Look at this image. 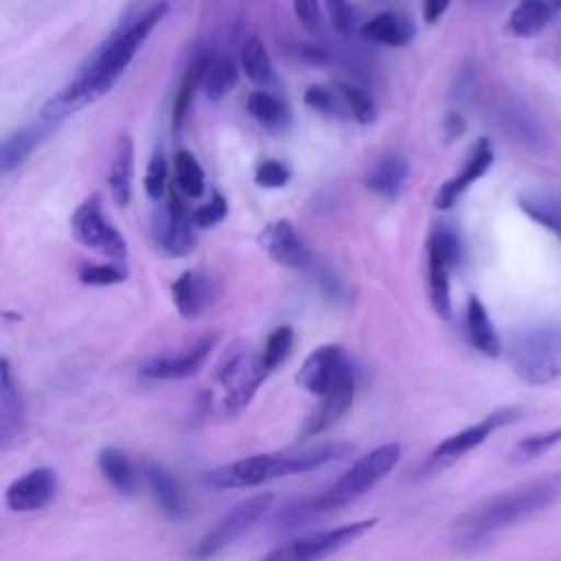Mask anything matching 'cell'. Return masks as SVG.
Returning a JSON list of instances; mask_svg holds the SVG:
<instances>
[{
    "label": "cell",
    "instance_id": "cell-1",
    "mask_svg": "<svg viewBox=\"0 0 561 561\" xmlns=\"http://www.w3.org/2000/svg\"><path fill=\"white\" fill-rule=\"evenodd\" d=\"M167 9H169L167 2H158L149 7L138 20H134L131 24L114 33L101 46L94 59L83 68V72L44 103L42 118L50 123H59L61 118L75 114L77 110L107 94L112 85L118 81V77L123 75V70L134 59V55L140 50L149 33L164 18Z\"/></svg>",
    "mask_w": 561,
    "mask_h": 561
},
{
    "label": "cell",
    "instance_id": "cell-2",
    "mask_svg": "<svg viewBox=\"0 0 561 561\" xmlns=\"http://www.w3.org/2000/svg\"><path fill=\"white\" fill-rule=\"evenodd\" d=\"M561 502V473H548L493 493L460 513L451 526L456 546L473 550L506 528L533 519Z\"/></svg>",
    "mask_w": 561,
    "mask_h": 561
},
{
    "label": "cell",
    "instance_id": "cell-3",
    "mask_svg": "<svg viewBox=\"0 0 561 561\" xmlns=\"http://www.w3.org/2000/svg\"><path fill=\"white\" fill-rule=\"evenodd\" d=\"M401 458V445L386 443L355 460L331 486H327L322 493L313 497H300L289 504H285L278 515L276 524L280 528H296L302 524H309L318 519L320 515L333 513L353 500L362 497L366 491H370L379 480H383L399 462Z\"/></svg>",
    "mask_w": 561,
    "mask_h": 561
},
{
    "label": "cell",
    "instance_id": "cell-4",
    "mask_svg": "<svg viewBox=\"0 0 561 561\" xmlns=\"http://www.w3.org/2000/svg\"><path fill=\"white\" fill-rule=\"evenodd\" d=\"M296 381L307 392L320 397L318 410L305 425V436H313L333 425L351 408L357 377L342 346L322 344L307 355Z\"/></svg>",
    "mask_w": 561,
    "mask_h": 561
},
{
    "label": "cell",
    "instance_id": "cell-5",
    "mask_svg": "<svg viewBox=\"0 0 561 561\" xmlns=\"http://www.w3.org/2000/svg\"><path fill=\"white\" fill-rule=\"evenodd\" d=\"M353 451L351 443H324L296 451H274V454H256L228 465H221L208 471L206 482L213 489H250L265 484L276 478H287L296 473H307L327 462L344 458Z\"/></svg>",
    "mask_w": 561,
    "mask_h": 561
},
{
    "label": "cell",
    "instance_id": "cell-6",
    "mask_svg": "<svg viewBox=\"0 0 561 561\" xmlns=\"http://www.w3.org/2000/svg\"><path fill=\"white\" fill-rule=\"evenodd\" d=\"M508 364L528 386H548L561 377V320L517 331L508 344Z\"/></svg>",
    "mask_w": 561,
    "mask_h": 561
},
{
    "label": "cell",
    "instance_id": "cell-7",
    "mask_svg": "<svg viewBox=\"0 0 561 561\" xmlns=\"http://www.w3.org/2000/svg\"><path fill=\"white\" fill-rule=\"evenodd\" d=\"M375 524H377V517H370V519L342 524L335 528L307 533L280 543L278 548L267 552L261 561H322L335 554L337 550L351 546L359 537H364Z\"/></svg>",
    "mask_w": 561,
    "mask_h": 561
},
{
    "label": "cell",
    "instance_id": "cell-8",
    "mask_svg": "<svg viewBox=\"0 0 561 561\" xmlns=\"http://www.w3.org/2000/svg\"><path fill=\"white\" fill-rule=\"evenodd\" d=\"M462 245L458 234L447 226H436L427 239V294L438 318H451L449 272L460 263Z\"/></svg>",
    "mask_w": 561,
    "mask_h": 561
},
{
    "label": "cell",
    "instance_id": "cell-9",
    "mask_svg": "<svg viewBox=\"0 0 561 561\" xmlns=\"http://www.w3.org/2000/svg\"><path fill=\"white\" fill-rule=\"evenodd\" d=\"M274 495L272 493H259L252 497L241 500L234 504L213 528L206 530V535L195 543L193 559L206 561L221 550H226L230 543H234L241 535H245L270 508H272Z\"/></svg>",
    "mask_w": 561,
    "mask_h": 561
},
{
    "label": "cell",
    "instance_id": "cell-10",
    "mask_svg": "<svg viewBox=\"0 0 561 561\" xmlns=\"http://www.w3.org/2000/svg\"><path fill=\"white\" fill-rule=\"evenodd\" d=\"M522 414L519 408L515 405H504L500 410H493L491 414H486L484 419H480L478 423L447 436L445 440H440L427 456L423 471L427 473H436L449 465H454L456 460H460L462 456H467L471 449L480 447L495 430L511 425L513 421H517Z\"/></svg>",
    "mask_w": 561,
    "mask_h": 561
},
{
    "label": "cell",
    "instance_id": "cell-11",
    "mask_svg": "<svg viewBox=\"0 0 561 561\" xmlns=\"http://www.w3.org/2000/svg\"><path fill=\"white\" fill-rule=\"evenodd\" d=\"M267 379L259 366L256 355H248L245 348H230L217 366V381L224 386V412L228 416L239 414L256 394L259 386Z\"/></svg>",
    "mask_w": 561,
    "mask_h": 561
},
{
    "label": "cell",
    "instance_id": "cell-12",
    "mask_svg": "<svg viewBox=\"0 0 561 561\" xmlns=\"http://www.w3.org/2000/svg\"><path fill=\"white\" fill-rule=\"evenodd\" d=\"M70 228L83 248H90L114 261L127 256V243L123 234L107 221L99 195H92L77 206L70 217Z\"/></svg>",
    "mask_w": 561,
    "mask_h": 561
},
{
    "label": "cell",
    "instance_id": "cell-13",
    "mask_svg": "<svg viewBox=\"0 0 561 561\" xmlns=\"http://www.w3.org/2000/svg\"><path fill=\"white\" fill-rule=\"evenodd\" d=\"M186 199L188 197H184L175 184L169 186V204L160 219L158 241L162 250L173 256H186L195 248L193 210H188Z\"/></svg>",
    "mask_w": 561,
    "mask_h": 561
},
{
    "label": "cell",
    "instance_id": "cell-14",
    "mask_svg": "<svg viewBox=\"0 0 561 561\" xmlns=\"http://www.w3.org/2000/svg\"><path fill=\"white\" fill-rule=\"evenodd\" d=\"M215 342H217V335L206 333L197 342H193L188 348H184L182 353L160 355V357L145 362L140 366V375L147 379H186L204 366Z\"/></svg>",
    "mask_w": 561,
    "mask_h": 561
},
{
    "label": "cell",
    "instance_id": "cell-15",
    "mask_svg": "<svg viewBox=\"0 0 561 561\" xmlns=\"http://www.w3.org/2000/svg\"><path fill=\"white\" fill-rule=\"evenodd\" d=\"M495 160V151H493V145L489 138H478L476 145L471 147L467 160L462 162L460 171L449 178L447 182L440 184V188L436 191V197H434V204L436 208L440 210H449L458 197L473 184L478 182L482 175H486V171L491 169Z\"/></svg>",
    "mask_w": 561,
    "mask_h": 561
},
{
    "label": "cell",
    "instance_id": "cell-16",
    "mask_svg": "<svg viewBox=\"0 0 561 561\" xmlns=\"http://www.w3.org/2000/svg\"><path fill=\"white\" fill-rule=\"evenodd\" d=\"M57 486V473L48 467H39L13 480L4 491V502L11 511L18 513L39 511L55 497Z\"/></svg>",
    "mask_w": 561,
    "mask_h": 561
},
{
    "label": "cell",
    "instance_id": "cell-17",
    "mask_svg": "<svg viewBox=\"0 0 561 561\" xmlns=\"http://www.w3.org/2000/svg\"><path fill=\"white\" fill-rule=\"evenodd\" d=\"M26 430V405L18 381L11 373L9 359H0V447L15 445Z\"/></svg>",
    "mask_w": 561,
    "mask_h": 561
},
{
    "label": "cell",
    "instance_id": "cell-18",
    "mask_svg": "<svg viewBox=\"0 0 561 561\" xmlns=\"http://www.w3.org/2000/svg\"><path fill=\"white\" fill-rule=\"evenodd\" d=\"M259 245L267 252V256L285 267L302 270L309 263V252L296 232V228L287 219H276L267 224L259 232Z\"/></svg>",
    "mask_w": 561,
    "mask_h": 561
},
{
    "label": "cell",
    "instance_id": "cell-19",
    "mask_svg": "<svg viewBox=\"0 0 561 561\" xmlns=\"http://www.w3.org/2000/svg\"><path fill=\"white\" fill-rule=\"evenodd\" d=\"M215 294V283L206 274L195 270H186L171 285V298L182 318H197L199 313H204L213 305Z\"/></svg>",
    "mask_w": 561,
    "mask_h": 561
},
{
    "label": "cell",
    "instance_id": "cell-20",
    "mask_svg": "<svg viewBox=\"0 0 561 561\" xmlns=\"http://www.w3.org/2000/svg\"><path fill=\"white\" fill-rule=\"evenodd\" d=\"M145 482L156 500V504L160 506V511L171 517V519H182L188 515V502L186 495L180 486V482L173 478L171 471H167L162 465L158 462H147L145 469Z\"/></svg>",
    "mask_w": 561,
    "mask_h": 561
},
{
    "label": "cell",
    "instance_id": "cell-21",
    "mask_svg": "<svg viewBox=\"0 0 561 561\" xmlns=\"http://www.w3.org/2000/svg\"><path fill=\"white\" fill-rule=\"evenodd\" d=\"M465 329H467L469 344L478 353H482L486 357H500V353H502L500 333H497L493 320L489 318L484 302L478 296H469V300H467Z\"/></svg>",
    "mask_w": 561,
    "mask_h": 561
},
{
    "label": "cell",
    "instance_id": "cell-22",
    "mask_svg": "<svg viewBox=\"0 0 561 561\" xmlns=\"http://www.w3.org/2000/svg\"><path fill=\"white\" fill-rule=\"evenodd\" d=\"M517 206L535 224L561 239V193L554 188H526L517 195Z\"/></svg>",
    "mask_w": 561,
    "mask_h": 561
},
{
    "label": "cell",
    "instance_id": "cell-23",
    "mask_svg": "<svg viewBox=\"0 0 561 561\" xmlns=\"http://www.w3.org/2000/svg\"><path fill=\"white\" fill-rule=\"evenodd\" d=\"M53 127H55V123L42 118L39 123L28 125V127L18 129L11 136H7L2 140V147H0L2 173H9V171L18 169L44 142V138L53 131Z\"/></svg>",
    "mask_w": 561,
    "mask_h": 561
},
{
    "label": "cell",
    "instance_id": "cell-24",
    "mask_svg": "<svg viewBox=\"0 0 561 561\" xmlns=\"http://www.w3.org/2000/svg\"><path fill=\"white\" fill-rule=\"evenodd\" d=\"M131 180H134V142L127 134H121L107 171V188L112 199L118 206H127L131 199Z\"/></svg>",
    "mask_w": 561,
    "mask_h": 561
},
{
    "label": "cell",
    "instance_id": "cell-25",
    "mask_svg": "<svg viewBox=\"0 0 561 561\" xmlns=\"http://www.w3.org/2000/svg\"><path fill=\"white\" fill-rule=\"evenodd\" d=\"M554 11L552 0H519L506 20V31L515 37H535L548 26Z\"/></svg>",
    "mask_w": 561,
    "mask_h": 561
},
{
    "label": "cell",
    "instance_id": "cell-26",
    "mask_svg": "<svg viewBox=\"0 0 561 561\" xmlns=\"http://www.w3.org/2000/svg\"><path fill=\"white\" fill-rule=\"evenodd\" d=\"M408 173V160L399 153H388L370 169V173L366 175V186L381 197L394 199L403 191Z\"/></svg>",
    "mask_w": 561,
    "mask_h": 561
},
{
    "label": "cell",
    "instance_id": "cell-27",
    "mask_svg": "<svg viewBox=\"0 0 561 561\" xmlns=\"http://www.w3.org/2000/svg\"><path fill=\"white\" fill-rule=\"evenodd\" d=\"M362 35L370 42L394 48V46H405L412 39L414 26L403 15L388 11V13L375 15L370 22H366L362 26Z\"/></svg>",
    "mask_w": 561,
    "mask_h": 561
},
{
    "label": "cell",
    "instance_id": "cell-28",
    "mask_svg": "<svg viewBox=\"0 0 561 561\" xmlns=\"http://www.w3.org/2000/svg\"><path fill=\"white\" fill-rule=\"evenodd\" d=\"M237 79H239V70L230 57H210L206 64V70L202 75L199 90L210 101H219L234 88Z\"/></svg>",
    "mask_w": 561,
    "mask_h": 561
},
{
    "label": "cell",
    "instance_id": "cell-29",
    "mask_svg": "<svg viewBox=\"0 0 561 561\" xmlns=\"http://www.w3.org/2000/svg\"><path fill=\"white\" fill-rule=\"evenodd\" d=\"M99 469L103 478L118 491V493H134L136 489V473L129 462V458L116 449V447H105L99 451Z\"/></svg>",
    "mask_w": 561,
    "mask_h": 561
},
{
    "label": "cell",
    "instance_id": "cell-30",
    "mask_svg": "<svg viewBox=\"0 0 561 561\" xmlns=\"http://www.w3.org/2000/svg\"><path fill=\"white\" fill-rule=\"evenodd\" d=\"M250 116L254 121H259L263 127L267 129H285L287 123H289V112L285 107L283 101H278L274 94L270 92H252L248 96V103H245Z\"/></svg>",
    "mask_w": 561,
    "mask_h": 561
},
{
    "label": "cell",
    "instance_id": "cell-31",
    "mask_svg": "<svg viewBox=\"0 0 561 561\" xmlns=\"http://www.w3.org/2000/svg\"><path fill=\"white\" fill-rule=\"evenodd\" d=\"M208 59H210V57H206V55L195 57V59L186 66L184 75H182V81H180V88H178L175 101H173V127H175V129L182 127V121H184V116H186V112H188L193 92H195V90L199 88V83H202V75H204V70H206Z\"/></svg>",
    "mask_w": 561,
    "mask_h": 561
},
{
    "label": "cell",
    "instance_id": "cell-32",
    "mask_svg": "<svg viewBox=\"0 0 561 561\" xmlns=\"http://www.w3.org/2000/svg\"><path fill=\"white\" fill-rule=\"evenodd\" d=\"M241 70L245 72V77L254 83H272L274 79V68H272V59L267 48L263 46V42L259 37H250L243 48H241Z\"/></svg>",
    "mask_w": 561,
    "mask_h": 561
},
{
    "label": "cell",
    "instance_id": "cell-33",
    "mask_svg": "<svg viewBox=\"0 0 561 561\" xmlns=\"http://www.w3.org/2000/svg\"><path fill=\"white\" fill-rule=\"evenodd\" d=\"M173 164H175L173 184L180 188V193L188 199L202 197V193L206 188V180H204V171H202L199 162L188 151H178Z\"/></svg>",
    "mask_w": 561,
    "mask_h": 561
},
{
    "label": "cell",
    "instance_id": "cell-34",
    "mask_svg": "<svg viewBox=\"0 0 561 561\" xmlns=\"http://www.w3.org/2000/svg\"><path fill=\"white\" fill-rule=\"evenodd\" d=\"M291 346H294V329L287 327V324L276 327L267 335L263 348L256 353L259 366L265 370V375H270L276 366H280L287 359Z\"/></svg>",
    "mask_w": 561,
    "mask_h": 561
},
{
    "label": "cell",
    "instance_id": "cell-35",
    "mask_svg": "<svg viewBox=\"0 0 561 561\" xmlns=\"http://www.w3.org/2000/svg\"><path fill=\"white\" fill-rule=\"evenodd\" d=\"M561 443V425L554 430H546L539 434H530L524 436L511 451V460L513 462H528L535 460L539 456H543L548 449H552L554 445Z\"/></svg>",
    "mask_w": 561,
    "mask_h": 561
},
{
    "label": "cell",
    "instance_id": "cell-36",
    "mask_svg": "<svg viewBox=\"0 0 561 561\" xmlns=\"http://www.w3.org/2000/svg\"><path fill=\"white\" fill-rule=\"evenodd\" d=\"M337 92H340V96H342V101H344L348 114H351L357 123L368 125V123L375 121L377 107H375L373 96H370L364 88L353 85V83H340V85H337Z\"/></svg>",
    "mask_w": 561,
    "mask_h": 561
},
{
    "label": "cell",
    "instance_id": "cell-37",
    "mask_svg": "<svg viewBox=\"0 0 561 561\" xmlns=\"http://www.w3.org/2000/svg\"><path fill=\"white\" fill-rule=\"evenodd\" d=\"M508 118H511V131L515 134V138H519L524 145L539 149L546 145V136L543 129L539 127V123L535 121V116L524 110V107H513L508 110Z\"/></svg>",
    "mask_w": 561,
    "mask_h": 561
},
{
    "label": "cell",
    "instance_id": "cell-38",
    "mask_svg": "<svg viewBox=\"0 0 561 561\" xmlns=\"http://www.w3.org/2000/svg\"><path fill=\"white\" fill-rule=\"evenodd\" d=\"M167 178H169V167H167V158L160 149L153 151V156L149 158L147 162V171H145V193L151 197V199H160L169 184H167Z\"/></svg>",
    "mask_w": 561,
    "mask_h": 561
},
{
    "label": "cell",
    "instance_id": "cell-39",
    "mask_svg": "<svg viewBox=\"0 0 561 561\" xmlns=\"http://www.w3.org/2000/svg\"><path fill=\"white\" fill-rule=\"evenodd\" d=\"M127 278V267L121 263H94V265H83L79 270V280L83 285H114Z\"/></svg>",
    "mask_w": 561,
    "mask_h": 561
},
{
    "label": "cell",
    "instance_id": "cell-40",
    "mask_svg": "<svg viewBox=\"0 0 561 561\" xmlns=\"http://www.w3.org/2000/svg\"><path fill=\"white\" fill-rule=\"evenodd\" d=\"M305 103H307V107H311V110H316L320 114H331V116L335 114V116H340V114L348 112L344 101H342V96H340V92L335 94L333 90H329L324 85H309L305 90Z\"/></svg>",
    "mask_w": 561,
    "mask_h": 561
},
{
    "label": "cell",
    "instance_id": "cell-41",
    "mask_svg": "<svg viewBox=\"0 0 561 561\" xmlns=\"http://www.w3.org/2000/svg\"><path fill=\"white\" fill-rule=\"evenodd\" d=\"M291 173L280 160H263L254 171V182L263 188H280L289 182Z\"/></svg>",
    "mask_w": 561,
    "mask_h": 561
},
{
    "label": "cell",
    "instance_id": "cell-42",
    "mask_svg": "<svg viewBox=\"0 0 561 561\" xmlns=\"http://www.w3.org/2000/svg\"><path fill=\"white\" fill-rule=\"evenodd\" d=\"M226 213H228L226 199L219 193H213L208 202L193 208V224L197 228H210V226L219 224L226 217Z\"/></svg>",
    "mask_w": 561,
    "mask_h": 561
},
{
    "label": "cell",
    "instance_id": "cell-43",
    "mask_svg": "<svg viewBox=\"0 0 561 561\" xmlns=\"http://www.w3.org/2000/svg\"><path fill=\"white\" fill-rule=\"evenodd\" d=\"M327 11H329V20L335 31H340L344 35L353 33V28L357 24V13L348 0H327Z\"/></svg>",
    "mask_w": 561,
    "mask_h": 561
},
{
    "label": "cell",
    "instance_id": "cell-44",
    "mask_svg": "<svg viewBox=\"0 0 561 561\" xmlns=\"http://www.w3.org/2000/svg\"><path fill=\"white\" fill-rule=\"evenodd\" d=\"M294 4V13L298 18V22L309 28V31H318L322 26V11L318 0H291Z\"/></svg>",
    "mask_w": 561,
    "mask_h": 561
},
{
    "label": "cell",
    "instance_id": "cell-45",
    "mask_svg": "<svg viewBox=\"0 0 561 561\" xmlns=\"http://www.w3.org/2000/svg\"><path fill=\"white\" fill-rule=\"evenodd\" d=\"M449 2L451 0H423V20H425V24H436L445 15Z\"/></svg>",
    "mask_w": 561,
    "mask_h": 561
},
{
    "label": "cell",
    "instance_id": "cell-46",
    "mask_svg": "<svg viewBox=\"0 0 561 561\" xmlns=\"http://www.w3.org/2000/svg\"><path fill=\"white\" fill-rule=\"evenodd\" d=\"M465 127H467V125H465L462 116H460L458 112H449V114H447V118H445V125H443L447 142L458 140V138L465 134Z\"/></svg>",
    "mask_w": 561,
    "mask_h": 561
},
{
    "label": "cell",
    "instance_id": "cell-47",
    "mask_svg": "<svg viewBox=\"0 0 561 561\" xmlns=\"http://www.w3.org/2000/svg\"><path fill=\"white\" fill-rule=\"evenodd\" d=\"M552 4H554L557 9H561V0H552Z\"/></svg>",
    "mask_w": 561,
    "mask_h": 561
}]
</instances>
